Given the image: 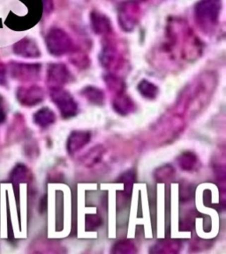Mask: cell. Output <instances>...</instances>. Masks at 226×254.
<instances>
[{"label": "cell", "mask_w": 226, "mask_h": 254, "mask_svg": "<svg viewBox=\"0 0 226 254\" xmlns=\"http://www.w3.org/2000/svg\"><path fill=\"white\" fill-rule=\"evenodd\" d=\"M222 0H201L195 8L196 23L203 31H213L219 23Z\"/></svg>", "instance_id": "cell-1"}, {"label": "cell", "mask_w": 226, "mask_h": 254, "mask_svg": "<svg viewBox=\"0 0 226 254\" xmlns=\"http://www.w3.org/2000/svg\"><path fill=\"white\" fill-rule=\"evenodd\" d=\"M49 52L54 56H62L71 52L74 47L71 37L60 28H52L46 36Z\"/></svg>", "instance_id": "cell-2"}, {"label": "cell", "mask_w": 226, "mask_h": 254, "mask_svg": "<svg viewBox=\"0 0 226 254\" xmlns=\"http://www.w3.org/2000/svg\"><path fill=\"white\" fill-rule=\"evenodd\" d=\"M141 9L136 0H127L119 5V26L125 31H132L139 22Z\"/></svg>", "instance_id": "cell-3"}, {"label": "cell", "mask_w": 226, "mask_h": 254, "mask_svg": "<svg viewBox=\"0 0 226 254\" xmlns=\"http://www.w3.org/2000/svg\"><path fill=\"white\" fill-rule=\"evenodd\" d=\"M52 101L59 108L60 114L64 119H69L75 116L78 112V104L68 91L61 88L53 89L52 92Z\"/></svg>", "instance_id": "cell-4"}, {"label": "cell", "mask_w": 226, "mask_h": 254, "mask_svg": "<svg viewBox=\"0 0 226 254\" xmlns=\"http://www.w3.org/2000/svg\"><path fill=\"white\" fill-rule=\"evenodd\" d=\"M71 77L68 67L63 64H52L48 69V84L53 89L61 88L68 83Z\"/></svg>", "instance_id": "cell-5"}, {"label": "cell", "mask_w": 226, "mask_h": 254, "mask_svg": "<svg viewBox=\"0 0 226 254\" xmlns=\"http://www.w3.org/2000/svg\"><path fill=\"white\" fill-rule=\"evenodd\" d=\"M13 51L17 55L26 58H38L40 56L39 48L34 40L25 37L13 45Z\"/></svg>", "instance_id": "cell-6"}, {"label": "cell", "mask_w": 226, "mask_h": 254, "mask_svg": "<svg viewBox=\"0 0 226 254\" xmlns=\"http://www.w3.org/2000/svg\"><path fill=\"white\" fill-rule=\"evenodd\" d=\"M91 139L90 132L85 131H73L68 140V150L69 154H75L85 147Z\"/></svg>", "instance_id": "cell-7"}, {"label": "cell", "mask_w": 226, "mask_h": 254, "mask_svg": "<svg viewBox=\"0 0 226 254\" xmlns=\"http://www.w3.org/2000/svg\"><path fill=\"white\" fill-rule=\"evenodd\" d=\"M91 28L95 34L106 36L111 32V20L106 15L98 12H91L90 15Z\"/></svg>", "instance_id": "cell-8"}, {"label": "cell", "mask_w": 226, "mask_h": 254, "mask_svg": "<svg viewBox=\"0 0 226 254\" xmlns=\"http://www.w3.org/2000/svg\"><path fill=\"white\" fill-rule=\"evenodd\" d=\"M135 104L131 98H129L124 93L117 95L113 101V108L119 114L121 115H127L135 111Z\"/></svg>", "instance_id": "cell-9"}, {"label": "cell", "mask_w": 226, "mask_h": 254, "mask_svg": "<svg viewBox=\"0 0 226 254\" xmlns=\"http://www.w3.org/2000/svg\"><path fill=\"white\" fill-rule=\"evenodd\" d=\"M81 95H83L85 98H87L88 102L95 105H103L105 99V95L103 90L91 86L85 87L81 91Z\"/></svg>", "instance_id": "cell-10"}, {"label": "cell", "mask_w": 226, "mask_h": 254, "mask_svg": "<svg viewBox=\"0 0 226 254\" xmlns=\"http://www.w3.org/2000/svg\"><path fill=\"white\" fill-rule=\"evenodd\" d=\"M104 152H105V149L101 145L93 147L92 149L87 152L86 155H84L82 162L87 166H93L96 163H99L100 161L102 160Z\"/></svg>", "instance_id": "cell-11"}, {"label": "cell", "mask_w": 226, "mask_h": 254, "mask_svg": "<svg viewBox=\"0 0 226 254\" xmlns=\"http://www.w3.org/2000/svg\"><path fill=\"white\" fill-rule=\"evenodd\" d=\"M138 90L143 97L147 99H155L158 94V87L155 84L151 83L146 79H143L138 85Z\"/></svg>", "instance_id": "cell-12"}, {"label": "cell", "mask_w": 226, "mask_h": 254, "mask_svg": "<svg viewBox=\"0 0 226 254\" xmlns=\"http://www.w3.org/2000/svg\"><path fill=\"white\" fill-rule=\"evenodd\" d=\"M198 163L196 155L191 152H187L179 156V164L182 168L183 171H191L195 170Z\"/></svg>", "instance_id": "cell-13"}, {"label": "cell", "mask_w": 226, "mask_h": 254, "mask_svg": "<svg viewBox=\"0 0 226 254\" xmlns=\"http://www.w3.org/2000/svg\"><path fill=\"white\" fill-rule=\"evenodd\" d=\"M105 82L111 91H114L118 95L124 93L125 84L119 77L114 75H108L105 77Z\"/></svg>", "instance_id": "cell-14"}, {"label": "cell", "mask_w": 226, "mask_h": 254, "mask_svg": "<svg viewBox=\"0 0 226 254\" xmlns=\"http://www.w3.org/2000/svg\"><path fill=\"white\" fill-rule=\"evenodd\" d=\"M38 113H39L38 115H39V123L41 124V126L47 127L54 123L56 118L53 111L49 109H44L40 111Z\"/></svg>", "instance_id": "cell-15"}, {"label": "cell", "mask_w": 226, "mask_h": 254, "mask_svg": "<svg viewBox=\"0 0 226 254\" xmlns=\"http://www.w3.org/2000/svg\"><path fill=\"white\" fill-rule=\"evenodd\" d=\"M101 224V219L96 214H87V227H90V230H95V228H98Z\"/></svg>", "instance_id": "cell-16"}, {"label": "cell", "mask_w": 226, "mask_h": 254, "mask_svg": "<svg viewBox=\"0 0 226 254\" xmlns=\"http://www.w3.org/2000/svg\"><path fill=\"white\" fill-rule=\"evenodd\" d=\"M44 11L51 12L53 9V1L52 0H44Z\"/></svg>", "instance_id": "cell-17"}, {"label": "cell", "mask_w": 226, "mask_h": 254, "mask_svg": "<svg viewBox=\"0 0 226 254\" xmlns=\"http://www.w3.org/2000/svg\"><path fill=\"white\" fill-rule=\"evenodd\" d=\"M3 79V68H2V64H0V79Z\"/></svg>", "instance_id": "cell-18"}]
</instances>
